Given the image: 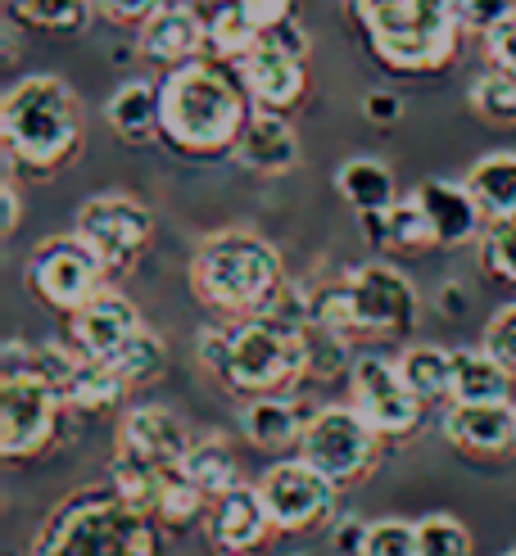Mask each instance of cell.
<instances>
[{
  "label": "cell",
  "instance_id": "obj_40",
  "mask_svg": "<svg viewBox=\"0 0 516 556\" xmlns=\"http://www.w3.org/2000/svg\"><path fill=\"white\" fill-rule=\"evenodd\" d=\"M480 41H484V60H489V68H503V73L516 77V10H512L503 23L489 27Z\"/></svg>",
  "mask_w": 516,
  "mask_h": 556
},
{
  "label": "cell",
  "instance_id": "obj_16",
  "mask_svg": "<svg viewBox=\"0 0 516 556\" xmlns=\"http://www.w3.org/2000/svg\"><path fill=\"white\" fill-rule=\"evenodd\" d=\"M444 439L457 453L494 462L516 453V403L512 399H494V403H449L444 421H440Z\"/></svg>",
  "mask_w": 516,
  "mask_h": 556
},
{
  "label": "cell",
  "instance_id": "obj_26",
  "mask_svg": "<svg viewBox=\"0 0 516 556\" xmlns=\"http://www.w3.org/2000/svg\"><path fill=\"white\" fill-rule=\"evenodd\" d=\"M512 371L484 344L453 349V403H494L512 399Z\"/></svg>",
  "mask_w": 516,
  "mask_h": 556
},
{
  "label": "cell",
  "instance_id": "obj_21",
  "mask_svg": "<svg viewBox=\"0 0 516 556\" xmlns=\"http://www.w3.org/2000/svg\"><path fill=\"white\" fill-rule=\"evenodd\" d=\"M236 163L254 177H286L299 168V131L286 114H272V109H254L250 123H244L240 141H236Z\"/></svg>",
  "mask_w": 516,
  "mask_h": 556
},
{
  "label": "cell",
  "instance_id": "obj_11",
  "mask_svg": "<svg viewBox=\"0 0 516 556\" xmlns=\"http://www.w3.org/2000/svg\"><path fill=\"white\" fill-rule=\"evenodd\" d=\"M344 286H349L358 336H376V340L413 336V326L421 317V299H417V286L407 281L399 267H390V263L349 267Z\"/></svg>",
  "mask_w": 516,
  "mask_h": 556
},
{
  "label": "cell",
  "instance_id": "obj_46",
  "mask_svg": "<svg viewBox=\"0 0 516 556\" xmlns=\"http://www.w3.org/2000/svg\"><path fill=\"white\" fill-rule=\"evenodd\" d=\"M363 114H367L372 123H394V118L403 114V104H399V96H390V91H372V96L363 100Z\"/></svg>",
  "mask_w": 516,
  "mask_h": 556
},
{
  "label": "cell",
  "instance_id": "obj_15",
  "mask_svg": "<svg viewBox=\"0 0 516 556\" xmlns=\"http://www.w3.org/2000/svg\"><path fill=\"white\" fill-rule=\"evenodd\" d=\"M141 326L146 321H141V313H136V303L123 290L104 286L81 303L77 313H68V344L81 357H114Z\"/></svg>",
  "mask_w": 516,
  "mask_h": 556
},
{
  "label": "cell",
  "instance_id": "obj_6",
  "mask_svg": "<svg viewBox=\"0 0 516 556\" xmlns=\"http://www.w3.org/2000/svg\"><path fill=\"white\" fill-rule=\"evenodd\" d=\"M236 399L259 394H290L299 380H309V330L286 326L277 317H244L231 326L227 363L217 371Z\"/></svg>",
  "mask_w": 516,
  "mask_h": 556
},
{
  "label": "cell",
  "instance_id": "obj_35",
  "mask_svg": "<svg viewBox=\"0 0 516 556\" xmlns=\"http://www.w3.org/2000/svg\"><path fill=\"white\" fill-rule=\"evenodd\" d=\"M213 503H209V493L186 476V470H173L168 476V484H163V493H159V507H154V520H163L168 530H190L204 511H209Z\"/></svg>",
  "mask_w": 516,
  "mask_h": 556
},
{
  "label": "cell",
  "instance_id": "obj_29",
  "mask_svg": "<svg viewBox=\"0 0 516 556\" xmlns=\"http://www.w3.org/2000/svg\"><path fill=\"white\" fill-rule=\"evenodd\" d=\"M5 14L18 27H33V33L73 37L91 23L96 0H5Z\"/></svg>",
  "mask_w": 516,
  "mask_h": 556
},
{
  "label": "cell",
  "instance_id": "obj_9",
  "mask_svg": "<svg viewBox=\"0 0 516 556\" xmlns=\"http://www.w3.org/2000/svg\"><path fill=\"white\" fill-rule=\"evenodd\" d=\"M23 281H27V290H33V299H41L46 308H54V313L68 317V313H77L96 290H104L109 271H104V263H100L96 249L73 231V236H50V240H41L33 254H27Z\"/></svg>",
  "mask_w": 516,
  "mask_h": 556
},
{
  "label": "cell",
  "instance_id": "obj_18",
  "mask_svg": "<svg viewBox=\"0 0 516 556\" xmlns=\"http://www.w3.org/2000/svg\"><path fill=\"white\" fill-rule=\"evenodd\" d=\"M136 50H141L150 64H163V68L200 60L209 50L204 5H196V0H168L146 27H136Z\"/></svg>",
  "mask_w": 516,
  "mask_h": 556
},
{
  "label": "cell",
  "instance_id": "obj_17",
  "mask_svg": "<svg viewBox=\"0 0 516 556\" xmlns=\"http://www.w3.org/2000/svg\"><path fill=\"white\" fill-rule=\"evenodd\" d=\"M272 534H277V520H272L259 484L240 480L223 497H213V507H209V539H213V547L223 556H250Z\"/></svg>",
  "mask_w": 516,
  "mask_h": 556
},
{
  "label": "cell",
  "instance_id": "obj_3",
  "mask_svg": "<svg viewBox=\"0 0 516 556\" xmlns=\"http://www.w3.org/2000/svg\"><path fill=\"white\" fill-rule=\"evenodd\" d=\"M286 286L281 249L263 240L259 231H213L190 254V294H196L209 313L244 321L259 317Z\"/></svg>",
  "mask_w": 516,
  "mask_h": 556
},
{
  "label": "cell",
  "instance_id": "obj_36",
  "mask_svg": "<svg viewBox=\"0 0 516 556\" xmlns=\"http://www.w3.org/2000/svg\"><path fill=\"white\" fill-rule=\"evenodd\" d=\"M476 244H480V267L494 276V281L516 286V213L489 217L484 222V236Z\"/></svg>",
  "mask_w": 516,
  "mask_h": 556
},
{
  "label": "cell",
  "instance_id": "obj_43",
  "mask_svg": "<svg viewBox=\"0 0 516 556\" xmlns=\"http://www.w3.org/2000/svg\"><path fill=\"white\" fill-rule=\"evenodd\" d=\"M236 5L250 14V23L259 27V33H267V27H277V23L294 18V5H299V0H236Z\"/></svg>",
  "mask_w": 516,
  "mask_h": 556
},
{
  "label": "cell",
  "instance_id": "obj_32",
  "mask_svg": "<svg viewBox=\"0 0 516 556\" xmlns=\"http://www.w3.org/2000/svg\"><path fill=\"white\" fill-rule=\"evenodd\" d=\"M254 41H259V27L250 23V14H244L236 0H213L209 5V54L213 60L236 64Z\"/></svg>",
  "mask_w": 516,
  "mask_h": 556
},
{
  "label": "cell",
  "instance_id": "obj_44",
  "mask_svg": "<svg viewBox=\"0 0 516 556\" xmlns=\"http://www.w3.org/2000/svg\"><path fill=\"white\" fill-rule=\"evenodd\" d=\"M227 344H231V326H204L200 330V340H196V353H200V363L217 376L227 363Z\"/></svg>",
  "mask_w": 516,
  "mask_h": 556
},
{
  "label": "cell",
  "instance_id": "obj_30",
  "mask_svg": "<svg viewBox=\"0 0 516 556\" xmlns=\"http://www.w3.org/2000/svg\"><path fill=\"white\" fill-rule=\"evenodd\" d=\"M127 389L131 384L109 363H100V357H81L68 389H64V403L73 412H109V407H118L127 399Z\"/></svg>",
  "mask_w": 516,
  "mask_h": 556
},
{
  "label": "cell",
  "instance_id": "obj_50",
  "mask_svg": "<svg viewBox=\"0 0 516 556\" xmlns=\"http://www.w3.org/2000/svg\"><path fill=\"white\" fill-rule=\"evenodd\" d=\"M453 5H457V0H453Z\"/></svg>",
  "mask_w": 516,
  "mask_h": 556
},
{
  "label": "cell",
  "instance_id": "obj_34",
  "mask_svg": "<svg viewBox=\"0 0 516 556\" xmlns=\"http://www.w3.org/2000/svg\"><path fill=\"white\" fill-rule=\"evenodd\" d=\"M471 114L494 123V127H516V77L503 68H484L467 87Z\"/></svg>",
  "mask_w": 516,
  "mask_h": 556
},
{
  "label": "cell",
  "instance_id": "obj_10",
  "mask_svg": "<svg viewBox=\"0 0 516 556\" xmlns=\"http://www.w3.org/2000/svg\"><path fill=\"white\" fill-rule=\"evenodd\" d=\"M73 231L96 249L109 276H127L136 267V258L150 249L154 213L141 200H131V194L109 190V194H91V200L77 208Z\"/></svg>",
  "mask_w": 516,
  "mask_h": 556
},
{
  "label": "cell",
  "instance_id": "obj_41",
  "mask_svg": "<svg viewBox=\"0 0 516 556\" xmlns=\"http://www.w3.org/2000/svg\"><path fill=\"white\" fill-rule=\"evenodd\" d=\"M516 10V0H457V18H462V33H476L484 37L494 23H503Z\"/></svg>",
  "mask_w": 516,
  "mask_h": 556
},
{
  "label": "cell",
  "instance_id": "obj_1",
  "mask_svg": "<svg viewBox=\"0 0 516 556\" xmlns=\"http://www.w3.org/2000/svg\"><path fill=\"white\" fill-rule=\"evenodd\" d=\"M159 104L163 146L190 159L231 154L254 114V100L244 91L236 64L227 68L217 60H190L168 68V77L159 81Z\"/></svg>",
  "mask_w": 516,
  "mask_h": 556
},
{
  "label": "cell",
  "instance_id": "obj_42",
  "mask_svg": "<svg viewBox=\"0 0 516 556\" xmlns=\"http://www.w3.org/2000/svg\"><path fill=\"white\" fill-rule=\"evenodd\" d=\"M168 0H96V10L118 27H146Z\"/></svg>",
  "mask_w": 516,
  "mask_h": 556
},
{
  "label": "cell",
  "instance_id": "obj_38",
  "mask_svg": "<svg viewBox=\"0 0 516 556\" xmlns=\"http://www.w3.org/2000/svg\"><path fill=\"white\" fill-rule=\"evenodd\" d=\"M363 556H421L417 552V520H399V516L372 520Z\"/></svg>",
  "mask_w": 516,
  "mask_h": 556
},
{
  "label": "cell",
  "instance_id": "obj_2",
  "mask_svg": "<svg viewBox=\"0 0 516 556\" xmlns=\"http://www.w3.org/2000/svg\"><path fill=\"white\" fill-rule=\"evenodd\" d=\"M81 136H87L81 100L54 73L23 77L0 100V146H5L10 173H60L68 159L81 154Z\"/></svg>",
  "mask_w": 516,
  "mask_h": 556
},
{
  "label": "cell",
  "instance_id": "obj_8",
  "mask_svg": "<svg viewBox=\"0 0 516 556\" xmlns=\"http://www.w3.org/2000/svg\"><path fill=\"white\" fill-rule=\"evenodd\" d=\"M380 443L386 439L376 434V426L353 403L349 407H317L309 430H304V443H299V457L344 489V484H358L372 476Z\"/></svg>",
  "mask_w": 516,
  "mask_h": 556
},
{
  "label": "cell",
  "instance_id": "obj_20",
  "mask_svg": "<svg viewBox=\"0 0 516 556\" xmlns=\"http://www.w3.org/2000/svg\"><path fill=\"white\" fill-rule=\"evenodd\" d=\"M313 412L304 399L294 394H259V399H244L240 407V434L250 448L259 453H299L304 443V430L313 421Z\"/></svg>",
  "mask_w": 516,
  "mask_h": 556
},
{
  "label": "cell",
  "instance_id": "obj_31",
  "mask_svg": "<svg viewBox=\"0 0 516 556\" xmlns=\"http://www.w3.org/2000/svg\"><path fill=\"white\" fill-rule=\"evenodd\" d=\"M181 470L209 493V503H213V497H223L231 484H240L236 457H231V448H227V443L217 439V434H204V439L190 443V453H186Z\"/></svg>",
  "mask_w": 516,
  "mask_h": 556
},
{
  "label": "cell",
  "instance_id": "obj_14",
  "mask_svg": "<svg viewBox=\"0 0 516 556\" xmlns=\"http://www.w3.org/2000/svg\"><path fill=\"white\" fill-rule=\"evenodd\" d=\"M236 73L250 91L254 109H272V114H290V109L304 104L309 96V68L304 54H294L290 46H281L277 37L259 33V41L236 60Z\"/></svg>",
  "mask_w": 516,
  "mask_h": 556
},
{
  "label": "cell",
  "instance_id": "obj_22",
  "mask_svg": "<svg viewBox=\"0 0 516 556\" xmlns=\"http://www.w3.org/2000/svg\"><path fill=\"white\" fill-rule=\"evenodd\" d=\"M417 204L426 208V217L435 222V236H440L444 249L457 244H471L484 236V208L476 204V194L467 190V181H444V177H430L417 190Z\"/></svg>",
  "mask_w": 516,
  "mask_h": 556
},
{
  "label": "cell",
  "instance_id": "obj_49",
  "mask_svg": "<svg viewBox=\"0 0 516 556\" xmlns=\"http://www.w3.org/2000/svg\"><path fill=\"white\" fill-rule=\"evenodd\" d=\"M507 556H516V547H512V552H507Z\"/></svg>",
  "mask_w": 516,
  "mask_h": 556
},
{
  "label": "cell",
  "instance_id": "obj_33",
  "mask_svg": "<svg viewBox=\"0 0 516 556\" xmlns=\"http://www.w3.org/2000/svg\"><path fill=\"white\" fill-rule=\"evenodd\" d=\"M100 363H109L127 384H150L163 376V367H168V344L159 340V330L141 326L114 357H100Z\"/></svg>",
  "mask_w": 516,
  "mask_h": 556
},
{
  "label": "cell",
  "instance_id": "obj_23",
  "mask_svg": "<svg viewBox=\"0 0 516 556\" xmlns=\"http://www.w3.org/2000/svg\"><path fill=\"white\" fill-rule=\"evenodd\" d=\"M104 118H109V127L118 131V141H127V146H150V141H163L159 81H146V77L123 81V87H118L114 96H109Z\"/></svg>",
  "mask_w": 516,
  "mask_h": 556
},
{
  "label": "cell",
  "instance_id": "obj_5",
  "mask_svg": "<svg viewBox=\"0 0 516 556\" xmlns=\"http://www.w3.org/2000/svg\"><path fill=\"white\" fill-rule=\"evenodd\" d=\"M349 14L376 60L407 77L449 68L462 41L453 0H349Z\"/></svg>",
  "mask_w": 516,
  "mask_h": 556
},
{
  "label": "cell",
  "instance_id": "obj_7",
  "mask_svg": "<svg viewBox=\"0 0 516 556\" xmlns=\"http://www.w3.org/2000/svg\"><path fill=\"white\" fill-rule=\"evenodd\" d=\"M64 394L33 371L0 376V462L18 466L50 453L64 430Z\"/></svg>",
  "mask_w": 516,
  "mask_h": 556
},
{
  "label": "cell",
  "instance_id": "obj_39",
  "mask_svg": "<svg viewBox=\"0 0 516 556\" xmlns=\"http://www.w3.org/2000/svg\"><path fill=\"white\" fill-rule=\"evenodd\" d=\"M489 353L499 357V363L516 376V303H507V308H499L494 317H489L484 326V340H480Z\"/></svg>",
  "mask_w": 516,
  "mask_h": 556
},
{
  "label": "cell",
  "instance_id": "obj_13",
  "mask_svg": "<svg viewBox=\"0 0 516 556\" xmlns=\"http://www.w3.org/2000/svg\"><path fill=\"white\" fill-rule=\"evenodd\" d=\"M263 489V503L277 520L281 534H304V530H317V525H331L336 516V493L340 484L326 480L317 466H309L304 457H281L277 466L267 470L259 480Z\"/></svg>",
  "mask_w": 516,
  "mask_h": 556
},
{
  "label": "cell",
  "instance_id": "obj_37",
  "mask_svg": "<svg viewBox=\"0 0 516 556\" xmlns=\"http://www.w3.org/2000/svg\"><path fill=\"white\" fill-rule=\"evenodd\" d=\"M417 552L421 556H471L476 539L471 530L449 511H430L417 520Z\"/></svg>",
  "mask_w": 516,
  "mask_h": 556
},
{
  "label": "cell",
  "instance_id": "obj_47",
  "mask_svg": "<svg viewBox=\"0 0 516 556\" xmlns=\"http://www.w3.org/2000/svg\"><path fill=\"white\" fill-rule=\"evenodd\" d=\"M0 200H5V222H0V231H5V236H14V231H18V213H23L14 173H5V181H0Z\"/></svg>",
  "mask_w": 516,
  "mask_h": 556
},
{
  "label": "cell",
  "instance_id": "obj_12",
  "mask_svg": "<svg viewBox=\"0 0 516 556\" xmlns=\"http://www.w3.org/2000/svg\"><path fill=\"white\" fill-rule=\"evenodd\" d=\"M349 389H353V407H358L367 421L376 426L380 439H407L417 434L421 416H426V403L407 389L399 363L380 353H363L353 357L349 367Z\"/></svg>",
  "mask_w": 516,
  "mask_h": 556
},
{
  "label": "cell",
  "instance_id": "obj_28",
  "mask_svg": "<svg viewBox=\"0 0 516 556\" xmlns=\"http://www.w3.org/2000/svg\"><path fill=\"white\" fill-rule=\"evenodd\" d=\"M462 181H467V190L476 194L484 217L516 213V150H494V154L476 159L471 173Z\"/></svg>",
  "mask_w": 516,
  "mask_h": 556
},
{
  "label": "cell",
  "instance_id": "obj_19",
  "mask_svg": "<svg viewBox=\"0 0 516 556\" xmlns=\"http://www.w3.org/2000/svg\"><path fill=\"white\" fill-rule=\"evenodd\" d=\"M190 430L177 421V416L168 407H131L123 421H118V439H114V448L118 453H131V457H141L159 470H177L190 453Z\"/></svg>",
  "mask_w": 516,
  "mask_h": 556
},
{
  "label": "cell",
  "instance_id": "obj_45",
  "mask_svg": "<svg viewBox=\"0 0 516 556\" xmlns=\"http://www.w3.org/2000/svg\"><path fill=\"white\" fill-rule=\"evenodd\" d=\"M331 539H336V547H340L344 556H363V547H367V525H363V520H340L336 530H331Z\"/></svg>",
  "mask_w": 516,
  "mask_h": 556
},
{
  "label": "cell",
  "instance_id": "obj_25",
  "mask_svg": "<svg viewBox=\"0 0 516 556\" xmlns=\"http://www.w3.org/2000/svg\"><path fill=\"white\" fill-rule=\"evenodd\" d=\"M336 190H340V200H344L353 213H358V217H367V213H386V208L399 204L394 173H390L380 159H367V154L340 163Z\"/></svg>",
  "mask_w": 516,
  "mask_h": 556
},
{
  "label": "cell",
  "instance_id": "obj_24",
  "mask_svg": "<svg viewBox=\"0 0 516 556\" xmlns=\"http://www.w3.org/2000/svg\"><path fill=\"white\" fill-rule=\"evenodd\" d=\"M363 231L376 249H390V254H421V249H435L440 236H435V222L426 217V208L417 204V194H407L386 213H367Z\"/></svg>",
  "mask_w": 516,
  "mask_h": 556
},
{
  "label": "cell",
  "instance_id": "obj_27",
  "mask_svg": "<svg viewBox=\"0 0 516 556\" xmlns=\"http://www.w3.org/2000/svg\"><path fill=\"white\" fill-rule=\"evenodd\" d=\"M399 371L407 389L430 407V403H453V349L440 344H413L399 353Z\"/></svg>",
  "mask_w": 516,
  "mask_h": 556
},
{
  "label": "cell",
  "instance_id": "obj_4",
  "mask_svg": "<svg viewBox=\"0 0 516 556\" xmlns=\"http://www.w3.org/2000/svg\"><path fill=\"white\" fill-rule=\"evenodd\" d=\"M33 556H159L154 516L136 511L114 484H87L50 507Z\"/></svg>",
  "mask_w": 516,
  "mask_h": 556
},
{
  "label": "cell",
  "instance_id": "obj_48",
  "mask_svg": "<svg viewBox=\"0 0 516 556\" xmlns=\"http://www.w3.org/2000/svg\"><path fill=\"white\" fill-rule=\"evenodd\" d=\"M196 5H213V0H196Z\"/></svg>",
  "mask_w": 516,
  "mask_h": 556
}]
</instances>
